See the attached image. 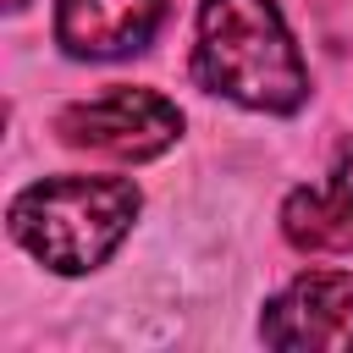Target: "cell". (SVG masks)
<instances>
[{
  "label": "cell",
  "instance_id": "1",
  "mask_svg": "<svg viewBox=\"0 0 353 353\" xmlns=\"http://www.w3.org/2000/svg\"><path fill=\"white\" fill-rule=\"evenodd\" d=\"M193 77L210 94H226L248 110H298L309 94V72L298 44L276 11V0H204Z\"/></svg>",
  "mask_w": 353,
  "mask_h": 353
},
{
  "label": "cell",
  "instance_id": "2",
  "mask_svg": "<svg viewBox=\"0 0 353 353\" xmlns=\"http://www.w3.org/2000/svg\"><path fill=\"white\" fill-rule=\"evenodd\" d=\"M138 188L127 176H44L11 199V237L50 270L83 276L132 232Z\"/></svg>",
  "mask_w": 353,
  "mask_h": 353
},
{
  "label": "cell",
  "instance_id": "3",
  "mask_svg": "<svg viewBox=\"0 0 353 353\" xmlns=\"http://www.w3.org/2000/svg\"><path fill=\"white\" fill-rule=\"evenodd\" d=\"M55 132L72 149H94L110 160H154L176 143L182 110L154 88H105L94 99H77L55 116Z\"/></svg>",
  "mask_w": 353,
  "mask_h": 353
},
{
  "label": "cell",
  "instance_id": "4",
  "mask_svg": "<svg viewBox=\"0 0 353 353\" xmlns=\"http://www.w3.org/2000/svg\"><path fill=\"white\" fill-rule=\"evenodd\" d=\"M270 347H336L353 342V270H309L287 281L259 320Z\"/></svg>",
  "mask_w": 353,
  "mask_h": 353
},
{
  "label": "cell",
  "instance_id": "5",
  "mask_svg": "<svg viewBox=\"0 0 353 353\" xmlns=\"http://www.w3.org/2000/svg\"><path fill=\"white\" fill-rule=\"evenodd\" d=\"M165 17V0H61L55 39L66 55L83 61H116L154 39Z\"/></svg>",
  "mask_w": 353,
  "mask_h": 353
},
{
  "label": "cell",
  "instance_id": "6",
  "mask_svg": "<svg viewBox=\"0 0 353 353\" xmlns=\"http://www.w3.org/2000/svg\"><path fill=\"white\" fill-rule=\"evenodd\" d=\"M281 232L303 254H347L353 248V143L336 154L320 188H298L281 204Z\"/></svg>",
  "mask_w": 353,
  "mask_h": 353
},
{
  "label": "cell",
  "instance_id": "7",
  "mask_svg": "<svg viewBox=\"0 0 353 353\" xmlns=\"http://www.w3.org/2000/svg\"><path fill=\"white\" fill-rule=\"evenodd\" d=\"M11 6H28V0H11Z\"/></svg>",
  "mask_w": 353,
  "mask_h": 353
}]
</instances>
